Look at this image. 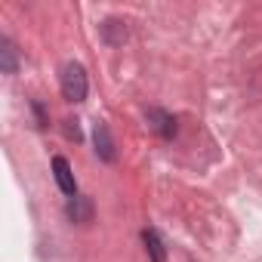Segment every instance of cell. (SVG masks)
Masks as SVG:
<instances>
[{"mask_svg": "<svg viewBox=\"0 0 262 262\" xmlns=\"http://www.w3.org/2000/svg\"><path fill=\"white\" fill-rule=\"evenodd\" d=\"M86 90H90V80H86L83 65L68 62V65L62 68V96H65L68 102H83V99H86Z\"/></svg>", "mask_w": 262, "mask_h": 262, "instance_id": "cell-1", "label": "cell"}, {"mask_svg": "<svg viewBox=\"0 0 262 262\" xmlns=\"http://www.w3.org/2000/svg\"><path fill=\"white\" fill-rule=\"evenodd\" d=\"M53 176H56V185L62 188V194H68V198H77V182H74L71 164H68L65 158H53Z\"/></svg>", "mask_w": 262, "mask_h": 262, "instance_id": "cell-2", "label": "cell"}, {"mask_svg": "<svg viewBox=\"0 0 262 262\" xmlns=\"http://www.w3.org/2000/svg\"><path fill=\"white\" fill-rule=\"evenodd\" d=\"M145 120H148V126L155 129L158 136H164V139H173V136H176V120H173L167 111L148 108V111H145Z\"/></svg>", "mask_w": 262, "mask_h": 262, "instance_id": "cell-3", "label": "cell"}, {"mask_svg": "<svg viewBox=\"0 0 262 262\" xmlns=\"http://www.w3.org/2000/svg\"><path fill=\"white\" fill-rule=\"evenodd\" d=\"M93 139H96V155L105 161V164H114V142H111V133H108V126L105 123H96L93 129Z\"/></svg>", "mask_w": 262, "mask_h": 262, "instance_id": "cell-4", "label": "cell"}, {"mask_svg": "<svg viewBox=\"0 0 262 262\" xmlns=\"http://www.w3.org/2000/svg\"><path fill=\"white\" fill-rule=\"evenodd\" d=\"M65 213H68L71 222H90V219H93V204H90V198H80V194H77V198L68 201Z\"/></svg>", "mask_w": 262, "mask_h": 262, "instance_id": "cell-5", "label": "cell"}, {"mask_svg": "<svg viewBox=\"0 0 262 262\" xmlns=\"http://www.w3.org/2000/svg\"><path fill=\"white\" fill-rule=\"evenodd\" d=\"M142 241H145V250H148V259L151 262H167V247L161 241V234L155 228H145L142 231Z\"/></svg>", "mask_w": 262, "mask_h": 262, "instance_id": "cell-6", "label": "cell"}, {"mask_svg": "<svg viewBox=\"0 0 262 262\" xmlns=\"http://www.w3.org/2000/svg\"><path fill=\"white\" fill-rule=\"evenodd\" d=\"M0 65H4L7 74H16V47H13L10 37L0 40Z\"/></svg>", "mask_w": 262, "mask_h": 262, "instance_id": "cell-7", "label": "cell"}, {"mask_svg": "<svg viewBox=\"0 0 262 262\" xmlns=\"http://www.w3.org/2000/svg\"><path fill=\"white\" fill-rule=\"evenodd\" d=\"M68 126H65V133H68V139H74V142H80V126H77V120H65Z\"/></svg>", "mask_w": 262, "mask_h": 262, "instance_id": "cell-8", "label": "cell"}]
</instances>
